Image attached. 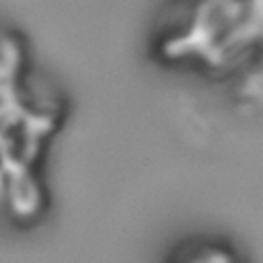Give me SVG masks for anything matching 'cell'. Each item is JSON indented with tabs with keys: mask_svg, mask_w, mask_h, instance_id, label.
Segmentation results:
<instances>
[{
	"mask_svg": "<svg viewBox=\"0 0 263 263\" xmlns=\"http://www.w3.org/2000/svg\"><path fill=\"white\" fill-rule=\"evenodd\" d=\"M164 263H245L232 245L210 236H193L171 249Z\"/></svg>",
	"mask_w": 263,
	"mask_h": 263,
	"instance_id": "3",
	"label": "cell"
},
{
	"mask_svg": "<svg viewBox=\"0 0 263 263\" xmlns=\"http://www.w3.org/2000/svg\"><path fill=\"white\" fill-rule=\"evenodd\" d=\"M263 0H164L148 31V51L166 70L238 80L259 70Z\"/></svg>",
	"mask_w": 263,
	"mask_h": 263,
	"instance_id": "2",
	"label": "cell"
},
{
	"mask_svg": "<svg viewBox=\"0 0 263 263\" xmlns=\"http://www.w3.org/2000/svg\"><path fill=\"white\" fill-rule=\"evenodd\" d=\"M64 123L62 105L33 88V51L0 21V222L33 226L49 208L47 150Z\"/></svg>",
	"mask_w": 263,
	"mask_h": 263,
	"instance_id": "1",
	"label": "cell"
}]
</instances>
